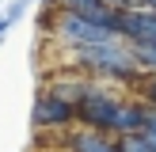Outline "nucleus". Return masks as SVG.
Masks as SVG:
<instances>
[{"mask_svg": "<svg viewBox=\"0 0 156 152\" xmlns=\"http://www.w3.org/2000/svg\"><path fill=\"white\" fill-rule=\"evenodd\" d=\"M69 118H76V110H73V103H65L61 95H42L38 99V106H34V126H57V122H69Z\"/></svg>", "mask_w": 156, "mask_h": 152, "instance_id": "1", "label": "nucleus"}, {"mask_svg": "<svg viewBox=\"0 0 156 152\" xmlns=\"http://www.w3.org/2000/svg\"><path fill=\"white\" fill-rule=\"evenodd\" d=\"M145 91H149V99H152V103H156V76H152V80H149V88H145Z\"/></svg>", "mask_w": 156, "mask_h": 152, "instance_id": "3", "label": "nucleus"}, {"mask_svg": "<svg viewBox=\"0 0 156 152\" xmlns=\"http://www.w3.org/2000/svg\"><path fill=\"white\" fill-rule=\"evenodd\" d=\"M73 152H118V144L107 141V133H76L69 141Z\"/></svg>", "mask_w": 156, "mask_h": 152, "instance_id": "2", "label": "nucleus"}, {"mask_svg": "<svg viewBox=\"0 0 156 152\" xmlns=\"http://www.w3.org/2000/svg\"><path fill=\"white\" fill-rule=\"evenodd\" d=\"M107 4H111V8H129L133 0H107Z\"/></svg>", "mask_w": 156, "mask_h": 152, "instance_id": "4", "label": "nucleus"}]
</instances>
